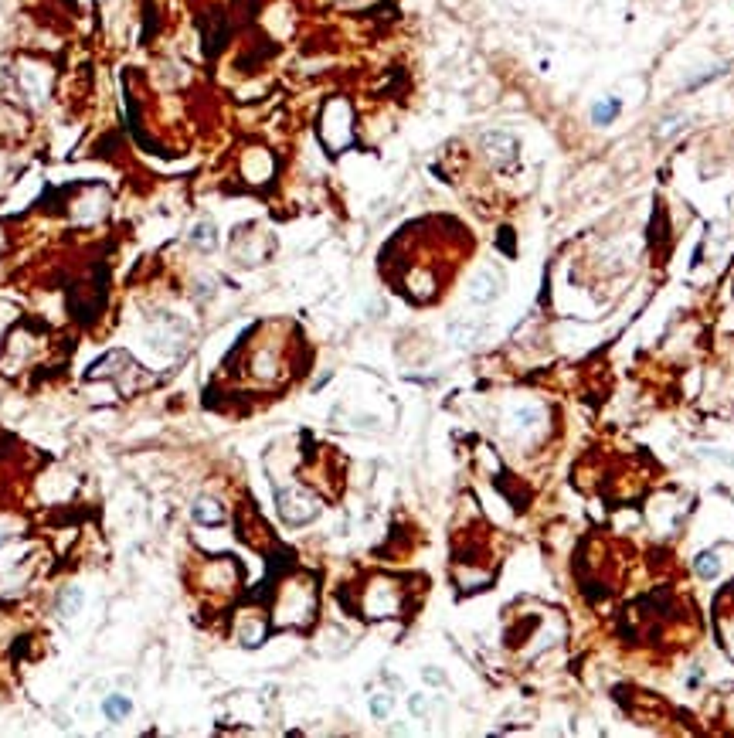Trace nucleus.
I'll return each mask as SVG.
<instances>
[{
  "mask_svg": "<svg viewBox=\"0 0 734 738\" xmlns=\"http://www.w3.org/2000/svg\"><path fill=\"white\" fill-rule=\"evenodd\" d=\"M275 507H279V517L292 527L309 524V521L320 514V504H316L309 493H303L299 486H279V490H275Z\"/></svg>",
  "mask_w": 734,
  "mask_h": 738,
  "instance_id": "f257e3e1",
  "label": "nucleus"
},
{
  "mask_svg": "<svg viewBox=\"0 0 734 738\" xmlns=\"http://www.w3.org/2000/svg\"><path fill=\"white\" fill-rule=\"evenodd\" d=\"M480 147H483V154L497 164V167H503V171H510L517 160H521V140L514 133H506V130H486L483 136H480Z\"/></svg>",
  "mask_w": 734,
  "mask_h": 738,
  "instance_id": "f03ea898",
  "label": "nucleus"
},
{
  "mask_svg": "<svg viewBox=\"0 0 734 738\" xmlns=\"http://www.w3.org/2000/svg\"><path fill=\"white\" fill-rule=\"evenodd\" d=\"M466 293H469V300H473L476 307H486V303H493V300L500 296V276H497L493 269L476 272Z\"/></svg>",
  "mask_w": 734,
  "mask_h": 738,
  "instance_id": "7ed1b4c3",
  "label": "nucleus"
},
{
  "mask_svg": "<svg viewBox=\"0 0 734 738\" xmlns=\"http://www.w3.org/2000/svg\"><path fill=\"white\" fill-rule=\"evenodd\" d=\"M191 514H194V521L204 527L225 524V507L218 504V500H208V497H201L197 504H191Z\"/></svg>",
  "mask_w": 734,
  "mask_h": 738,
  "instance_id": "20e7f679",
  "label": "nucleus"
},
{
  "mask_svg": "<svg viewBox=\"0 0 734 738\" xmlns=\"http://www.w3.org/2000/svg\"><path fill=\"white\" fill-rule=\"evenodd\" d=\"M102 715H106V721L119 725V721H126L133 715V701L126 698V694H109V698L102 701Z\"/></svg>",
  "mask_w": 734,
  "mask_h": 738,
  "instance_id": "39448f33",
  "label": "nucleus"
},
{
  "mask_svg": "<svg viewBox=\"0 0 734 738\" xmlns=\"http://www.w3.org/2000/svg\"><path fill=\"white\" fill-rule=\"evenodd\" d=\"M618 113H622V102H618L616 96H605L602 102L592 106V123H595V126H612V123L618 119Z\"/></svg>",
  "mask_w": 734,
  "mask_h": 738,
  "instance_id": "423d86ee",
  "label": "nucleus"
},
{
  "mask_svg": "<svg viewBox=\"0 0 734 738\" xmlns=\"http://www.w3.org/2000/svg\"><path fill=\"white\" fill-rule=\"evenodd\" d=\"M82 605H85V592H82L78 585H68V589L61 592V599H58V613L65 616V620H72V616L82 613Z\"/></svg>",
  "mask_w": 734,
  "mask_h": 738,
  "instance_id": "0eeeda50",
  "label": "nucleus"
},
{
  "mask_svg": "<svg viewBox=\"0 0 734 738\" xmlns=\"http://www.w3.org/2000/svg\"><path fill=\"white\" fill-rule=\"evenodd\" d=\"M191 242L197 245V249H204V252H211L214 245H218V228H214V221H201V225H194L191 232Z\"/></svg>",
  "mask_w": 734,
  "mask_h": 738,
  "instance_id": "6e6552de",
  "label": "nucleus"
},
{
  "mask_svg": "<svg viewBox=\"0 0 734 738\" xmlns=\"http://www.w3.org/2000/svg\"><path fill=\"white\" fill-rule=\"evenodd\" d=\"M449 333H452V340H456L459 348H469V344L476 340L480 327H476V324H463V320H459V324H452V327H449Z\"/></svg>",
  "mask_w": 734,
  "mask_h": 738,
  "instance_id": "1a4fd4ad",
  "label": "nucleus"
},
{
  "mask_svg": "<svg viewBox=\"0 0 734 738\" xmlns=\"http://www.w3.org/2000/svg\"><path fill=\"white\" fill-rule=\"evenodd\" d=\"M391 708H394V698L385 694V691L371 698V715H374V721H385L387 715H391Z\"/></svg>",
  "mask_w": 734,
  "mask_h": 738,
  "instance_id": "9d476101",
  "label": "nucleus"
},
{
  "mask_svg": "<svg viewBox=\"0 0 734 738\" xmlns=\"http://www.w3.org/2000/svg\"><path fill=\"white\" fill-rule=\"evenodd\" d=\"M717 572H721L717 555H714V551H704V555L697 558V575H700V579H714Z\"/></svg>",
  "mask_w": 734,
  "mask_h": 738,
  "instance_id": "9b49d317",
  "label": "nucleus"
},
{
  "mask_svg": "<svg viewBox=\"0 0 734 738\" xmlns=\"http://www.w3.org/2000/svg\"><path fill=\"white\" fill-rule=\"evenodd\" d=\"M537 419H541V408H521V412H517V426L521 429H530Z\"/></svg>",
  "mask_w": 734,
  "mask_h": 738,
  "instance_id": "f8f14e48",
  "label": "nucleus"
},
{
  "mask_svg": "<svg viewBox=\"0 0 734 738\" xmlns=\"http://www.w3.org/2000/svg\"><path fill=\"white\" fill-rule=\"evenodd\" d=\"M408 708H411V715H418V718H425V711H428V701H425V694H411V698H408Z\"/></svg>",
  "mask_w": 734,
  "mask_h": 738,
  "instance_id": "ddd939ff",
  "label": "nucleus"
},
{
  "mask_svg": "<svg viewBox=\"0 0 734 738\" xmlns=\"http://www.w3.org/2000/svg\"><path fill=\"white\" fill-rule=\"evenodd\" d=\"M422 677H425V684H432V687H442V684H445V674H442V670H435V667H425V670H422Z\"/></svg>",
  "mask_w": 734,
  "mask_h": 738,
  "instance_id": "4468645a",
  "label": "nucleus"
}]
</instances>
